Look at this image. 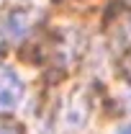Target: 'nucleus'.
<instances>
[{
    "label": "nucleus",
    "instance_id": "obj_1",
    "mask_svg": "<svg viewBox=\"0 0 131 134\" xmlns=\"http://www.w3.org/2000/svg\"><path fill=\"white\" fill-rule=\"evenodd\" d=\"M33 10H26V8H13L8 10L3 21H0V34H3V41L5 44H18L23 41L33 29Z\"/></svg>",
    "mask_w": 131,
    "mask_h": 134
},
{
    "label": "nucleus",
    "instance_id": "obj_2",
    "mask_svg": "<svg viewBox=\"0 0 131 134\" xmlns=\"http://www.w3.org/2000/svg\"><path fill=\"white\" fill-rule=\"evenodd\" d=\"M23 98V83L16 75V70L0 65V111L16 108L18 100Z\"/></svg>",
    "mask_w": 131,
    "mask_h": 134
},
{
    "label": "nucleus",
    "instance_id": "obj_3",
    "mask_svg": "<svg viewBox=\"0 0 131 134\" xmlns=\"http://www.w3.org/2000/svg\"><path fill=\"white\" fill-rule=\"evenodd\" d=\"M121 72L126 75V80H131V49L121 57Z\"/></svg>",
    "mask_w": 131,
    "mask_h": 134
},
{
    "label": "nucleus",
    "instance_id": "obj_4",
    "mask_svg": "<svg viewBox=\"0 0 131 134\" xmlns=\"http://www.w3.org/2000/svg\"><path fill=\"white\" fill-rule=\"evenodd\" d=\"M0 134H23L18 124H0Z\"/></svg>",
    "mask_w": 131,
    "mask_h": 134
},
{
    "label": "nucleus",
    "instance_id": "obj_5",
    "mask_svg": "<svg viewBox=\"0 0 131 134\" xmlns=\"http://www.w3.org/2000/svg\"><path fill=\"white\" fill-rule=\"evenodd\" d=\"M121 134H131V126H126V129H123V132H121Z\"/></svg>",
    "mask_w": 131,
    "mask_h": 134
}]
</instances>
